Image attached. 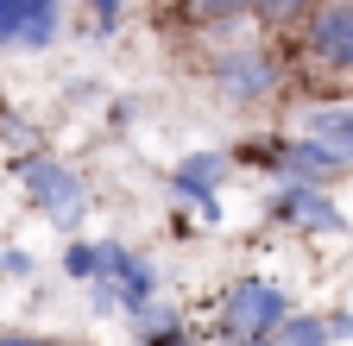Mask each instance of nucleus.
Masks as SVG:
<instances>
[{"label": "nucleus", "instance_id": "4", "mask_svg": "<svg viewBox=\"0 0 353 346\" xmlns=\"http://www.w3.org/2000/svg\"><path fill=\"white\" fill-rule=\"evenodd\" d=\"M303 57L328 76H353V0H316L303 19Z\"/></svg>", "mask_w": 353, "mask_h": 346}, {"label": "nucleus", "instance_id": "17", "mask_svg": "<svg viewBox=\"0 0 353 346\" xmlns=\"http://www.w3.org/2000/svg\"><path fill=\"white\" fill-rule=\"evenodd\" d=\"M328 334H334V346H341V340H353V315H347V309H341V315H328Z\"/></svg>", "mask_w": 353, "mask_h": 346}, {"label": "nucleus", "instance_id": "18", "mask_svg": "<svg viewBox=\"0 0 353 346\" xmlns=\"http://www.w3.org/2000/svg\"><path fill=\"white\" fill-rule=\"evenodd\" d=\"M0 346H57V340H38V334H0Z\"/></svg>", "mask_w": 353, "mask_h": 346}, {"label": "nucleus", "instance_id": "3", "mask_svg": "<svg viewBox=\"0 0 353 346\" xmlns=\"http://www.w3.org/2000/svg\"><path fill=\"white\" fill-rule=\"evenodd\" d=\"M208 82H214V95L234 101V107H265L284 89V63L265 45H228V51H214Z\"/></svg>", "mask_w": 353, "mask_h": 346}, {"label": "nucleus", "instance_id": "14", "mask_svg": "<svg viewBox=\"0 0 353 346\" xmlns=\"http://www.w3.org/2000/svg\"><path fill=\"white\" fill-rule=\"evenodd\" d=\"M309 7H316V0H252V19H265V25H303Z\"/></svg>", "mask_w": 353, "mask_h": 346}, {"label": "nucleus", "instance_id": "11", "mask_svg": "<svg viewBox=\"0 0 353 346\" xmlns=\"http://www.w3.org/2000/svg\"><path fill=\"white\" fill-rule=\"evenodd\" d=\"M132 321H139V346H196V334L183 327V315H176L170 302H152V309H139Z\"/></svg>", "mask_w": 353, "mask_h": 346}, {"label": "nucleus", "instance_id": "6", "mask_svg": "<svg viewBox=\"0 0 353 346\" xmlns=\"http://www.w3.org/2000/svg\"><path fill=\"white\" fill-rule=\"evenodd\" d=\"M228 170H234V151H190L170 170V195L202 208L208 227H221V183H228Z\"/></svg>", "mask_w": 353, "mask_h": 346}, {"label": "nucleus", "instance_id": "15", "mask_svg": "<svg viewBox=\"0 0 353 346\" xmlns=\"http://www.w3.org/2000/svg\"><path fill=\"white\" fill-rule=\"evenodd\" d=\"M88 7V19H95V32L108 38V32H120V0H82Z\"/></svg>", "mask_w": 353, "mask_h": 346}, {"label": "nucleus", "instance_id": "12", "mask_svg": "<svg viewBox=\"0 0 353 346\" xmlns=\"http://www.w3.org/2000/svg\"><path fill=\"white\" fill-rule=\"evenodd\" d=\"M278 346H334L328 315H296V309H290V321L278 327Z\"/></svg>", "mask_w": 353, "mask_h": 346}, {"label": "nucleus", "instance_id": "7", "mask_svg": "<svg viewBox=\"0 0 353 346\" xmlns=\"http://www.w3.org/2000/svg\"><path fill=\"white\" fill-rule=\"evenodd\" d=\"M347 158L334 151V145H322L316 133H278V183H322V189H334V183H347Z\"/></svg>", "mask_w": 353, "mask_h": 346}, {"label": "nucleus", "instance_id": "9", "mask_svg": "<svg viewBox=\"0 0 353 346\" xmlns=\"http://www.w3.org/2000/svg\"><path fill=\"white\" fill-rule=\"evenodd\" d=\"M57 38V0H0V45L44 51Z\"/></svg>", "mask_w": 353, "mask_h": 346}, {"label": "nucleus", "instance_id": "19", "mask_svg": "<svg viewBox=\"0 0 353 346\" xmlns=\"http://www.w3.org/2000/svg\"><path fill=\"white\" fill-rule=\"evenodd\" d=\"M246 346H278V334H272V340H246Z\"/></svg>", "mask_w": 353, "mask_h": 346}, {"label": "nucleus", "instance_id": "1", "mask_svg": "<svg viewBox=\"0 0 353 346\" xmlns=\"http://www.w3.org/2000/svg\"><path fill=\"white\" fill-rule=\"evenodd\" d=\"M284 321H290V296H284V283H272V277H234L228 296H221V321H214V334L228 340V346H246V340H272Z\"/></svg>", "mask_w": 353, "mask_h": 346}, {"label": "nucleus", "instance_id": "13", "mask_svg": "<svg viewBox=\"0 0 353 346\" xmlns=\"http://www.w3.org/2000/svg\"><path fill=\"white\" fill-rule=\"evenodd\" d=\"M95 271H101V246H95V239H70V246H63V277L95 283Z\"/></svg>", "mask_w": 353, "mask_h": 346}, {"label": "nucleus", "instance_id": "10", "mask_svg": "<svg viewBox=\"0 0 353 346\" xmlns=\"http://www.w3.org/2000/svg\"><path fill=\"white\" fill-rule=\"evenodd\" d=\"M252 13V0H170V19L183 32H214V25H234Z\"/></svg>", "mask_w": 353, "mask_h": 346}, {"label": "nucleus", "instance_id": "5", "mask_svg": "<svg viewBox=\"0 0 353 346\" xmlns=\"http://www.w3.org/2000/svg\"><path fill=\"white\" fill-rule=\"evenodd\" d=\"M272 227H303V233H347V214H341V202L322 189V183H278V195H272Z\"/></svg>", "mask_w": 353, "mask_h": 346}, {"label": "nucleus", "instance_id": "2", "mask_svg": "<svg viewBox=\"0 0 353 346\" xmlns=\"http://www.w3.org/2000/svg\"><path fill=\"white\" fill-rule=\"evenodd\" d=\"M13 177H19V189L32 195L38 214H51V227H63V233L82 227V214H88V189H82V177H76L63 158H51V151H26V158L13 164Z\"/></svg>", "mask_w": 353, "mask_h": 346}, {"label": "nucleus", "instance_id": "16", "mask_svg": "<svg viewBox=\"0 0 353 346\" xmlns=\"http://www.w3.org/2000/svg\"><path fill=\"white\" fill-rule=\"evenodd\" d=\"M0 277H32V252H0Z\"/></svg>", "mask_w": 353, "mask_h": 346}, {"label": "nucleus", "instance_id": "8", "mask_svg": "<svg viewBox=\"0 0 353 346\" xmlns=\"http://www.w3.org/2000/svg\"><path fill=\"white\" fill-rule=\"evenodd\" d=\"M95 277H108L120 290V315H139V309L158 302V265H152L145 252L120 246V239H101V271Z\"/></svg>", "mask_w": 353, "mask_h": 346}]
</instances>
